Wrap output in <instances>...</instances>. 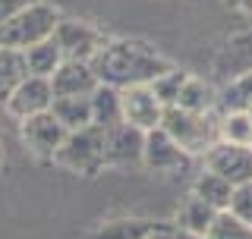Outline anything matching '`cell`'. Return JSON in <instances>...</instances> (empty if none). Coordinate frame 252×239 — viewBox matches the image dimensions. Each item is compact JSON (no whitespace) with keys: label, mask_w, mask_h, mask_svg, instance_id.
<instances>
[{"label":"cell","mask_w":252,"mask_h":239,"mask_svg":"<svg viewBox=\"0 0 252 239\" xmlns=\"http://www.w3.org/2000/svg\"><path fill=\"white\" fill-rule=\"evenodd\" d=\"M173 63L152 51L142 41H104L98 54L92 57V69L98 82L117 85V89H129V85H152L161 73H167Z\"/></svg>","instance_id":"6da1fadb"},{"label":"cell","mask_w":252,"mask_h":239,"mask_svg":"<svg viewBox=\"0 0 252 239\" xmlns=\"http://www.w3.org/2000/svg\"><path fill=\"white\" fill-rule=\"evenodd\" d=\"M161 129H167L192 157H202L220 139V110L195 114V110H186V107H167Z\"/></svg>","instance_id":"7a4b0ae2"},{"label":"cell","mask_w":252,"mask_h":239,"mask_svg":"<svg viewBox=\"0 0 252 239\" xmlns=\"http://www.w3.org/2000/svg\"><path fill=\"white\" fill-rule=\"evenodd\" d=\"M54 164H60L69 173H82V177H94L104 164V129L101 126H82L73 129L63 139V145L54 157Z\"/></svg>","instance_id":"3957f363"},{"label":"cell","mask_w":252,"mask_h":239,"mask_svg":"<svg viewBox=\"0 0 252 239\" xmlns=\"http://www.w3.org/2000/svg\"><path fill=\"white\" fill-rule=\"evenodd\" d=\"M63 16L54 10L44 0H35L32 6H26L22 13H16L13 19L0 22L3 26V47H13V51H26V47L44 41L57 31V22Z\"/></svg>","instance_id":"277c9868"},{"label":"cell","mask_w":252,"mask_h":239,"mask_svg":"<svg viewBox=\"0 0 252 239\" xmlns=\"http://www.w3.org/2000/svg\"><path fill=\"white\" fill-rule=\"evenodd\" d=\"M19 132H22L26 148L35 157H41V161H54L57 151H60V145H63V139L69 135V129L57 120L54 110H44V114L19 120Z\"/></svg>","instance_id":"5b68a950"},{"label":"cell","mask_w":252,"mask_h":239,"mask_svg":"<svg viewBox=\"0 0 252 239\" xmlns=\"http://www.w3.org/2000/svg\"><path fill=\"white\" fill-rule=\"evenodd\" d=\"M142 164L155 173H186L189 164H192V154H189L167 129L158 126V129L145 132V154H142Z\"/></svg>","instance_id":"8992f818"},{"label":"cell","mask_w":252,"mask_h":239,"mask_svg":"<svg viewBox=\"0 0 252 239\" xmlns=\"http://www.w3.org/2000/svg\"><path fill=\"white\" fill-rule=\"evenodd\" d=\"M54 85L47 76H26L22 82H16V89L6 94V110L16 120H26L35 114H44V110L54 107Z\"/></svg>","instance_id":"52a82bcc"},{"label":"cell","mask_w":252,"mask_h":239,"mask_svg":"<svg viewBox=\"0 0 252 239\" xmlns=\"http://www.w3.org/2000/svg\"><path fill=\"white\" fill-rule=\"evenodd\" d=\"M202 161H205L208 170L227 177L233 186L252 179V148H246V145H233V142L218 139L215 145L202 154Z\"/></svg>","instance_id":"ba28073f"},{"label":"cell","mask_w":252,"mask_h":239,"mask_svg":"<svg viewBox=\"0 0 252 239\" xmlns=\"http://www.w3.org/2000/svg\"><path fill=\"white\" fill-rule=\"evenodd\" d=\"M145 154V129L132 123H117L114 129H104V164L107 167H129L142 164Z\"/></svg>","instance_id":"9c48e42d"},{"label":"cell","mask_w":252,"mask_h":239,"mask_svg":"<svg viewBox=\"0 0 252 239\" xmlns=\"http://www.w3.org/2000/svg\"><path fill=\"white\" fill-rule=\"evenodd\" d=\"M54 38H57V44L63 47L66 60H92L94 54L104 47L101 31L94 26H89V22H79V19H60Z\"/></svg>","instance_id":"30bf717a"},{"label":"cell","mask_w":252,"mask_h":239,"mask_svg":"<svg viewBox=\"0 0 252 239\" xmlns=\"http://www.w3.org/2000/svg\"><path fill=\"white\" fill-rule=\"evenodd\" d=\"M123 91V120L139 129H158L164 120V107L161 98L152 91V85H129V89H120Z\"/></svg>","instance_id":"8fae6325"},{"label":"cell","mask_w":252,"mask_h":239,"mask_svg":"<svg viewBox=\"0 0 252 239\" xmlns=\"http://www.w3.org/2000/svg\"><path fill=\"white\" fill-rule=\"evenodd\" d=\"M54 94L63 98V94H92L98 89V76L92 69V60H63L60 69L51 76Z\"/></svg>","instance_id":"7c38bea8"},{"label":"cell","mask_w":252,"mask_h":239,"mask_svg":"<svg viewBox=\"0 0 252 239\" xmlns=\"http://www.w3.org/2000/svg\"><path fill=\"white\" fill-rule=\"evenodd\" d=\"M22 60H26L29 76H47L51 79L60 69V63L66 60V54H63V47L57 44V38L51 35V38H44V41L26 47V51H22Z\"/></svg>","instance_id":"4fadbf2b"},{"label":"cell","mask_w":252,"mask_h":239,"mask_svg":"<svg viewBox=\"0 0 252 239\" xmlns=\"http://www.w3.org/2000/svg\"><path fill=\"white\" fill-rule=\"evenodd\" d=\"M92 114L94 126H101V129H114L117 123H123V91L117 85L101 82L92 91Z\"/></svg>","instance_id":"5bb4252c"},{"label":"cell","mask_w":252,"mask_h":239,"mask_svg":"<svg viewBox=\"0 0 252 239\" xmlns=\"http://www.w3.org/2000/svg\"><path fill=\"white\" fill-rule=\"evenodd\" d=\"M218 104H220V91L215 85L205 82V79L189 76L183 82V89H180V98L173 107H186V110H195V114H211V110H218Z\"/></svg>","instance_id":"9a60e30c"},{"label":"cell","mask_w":252,"mask_h":239,"mask_svg":"<svg viewBox=\"0 0 252 239\" xmlns=\"http://www.w3.org/2000/svg\"><path fill=\"white\" fill-rule=\"evenodd\" d=\"M54 114L69 132L73 129H82V126H92L94 123V114H92V94H63V98H54Z\"/></svg>","instance_id":"2e32d148"},{"label":"cell","mask_w":252,"mask_h":239,"mask_svg":"<svg viewBox=\"0 0 252 239\" xmlns=\"http://www.w3.org/2000/svg\"><path fill=\"white\" fill-rule=\"evenodd\" d=\"M218 208H211L205 198L199 195H189L183 205H180L177 211V224L173 230H186V233H195V236H205V230L211 227V220H215Z\"/></svg>","instance_id":"e0dca14e"},{"label":"cell","mask_w":252,"mask_h":239,"mask_svg":"<svg viewBox=\"0 0 252 239\" xmlns=\"http://www.w3.org/2000/svg\"><path fill=\"white\" fill-rule=\"evenodd\" d=\"M192 195L205 198L211 208L224 211V208H230L233 182L227 179V177H220V173H215V170H208V167H205L199 177H195V182H192Z\"/></svg>","instance_id":"ac0fdd59"},{"label":"cell","mask_w":252,"mask_h":239,"mask_svg":"<svg viewBox=\"0 0 252 239\" xmlns=\"http://www.w3.org/2000/svg\"><path fill=\"white\" fill-rule=\"evenodd\" d=\"M218 69H224L230 79L249 73V69H252V35L230 38V44H227L224 54L218 57Z\"/></svg>","instance_id":"d6986e66"},{"label":"cell","mask_w":252,"mask_h":239,"mask_svg":"<svg viewBox=\"0 0 252 239\" xmlns=\"http://www.w3.org/2000/svg\"><path fill=\"white\" fill-rule=\"evenodd\" d=\"M158 224L152 220H136V217H120V220H107L98 230H92L85 239H145L148 233H155Z\"/></svg>","instance_id":"ffe728a7"},{"label":"cell","mask_w":252,"mask_h":239,"mask_svg":"<svg viewBox=\"0 0 252 239\" xmlns=\"http://www.w3.org/2000/svg\"><path fill=\"white\" fill-rule=\"evenodd\" d=\"M205 239H252V224L233 214L230 208H224L215 214L211 227L205 230Z\"/></svg>","instance_id":"44dd1931"},{"label":"cell","mask_w":252,"mask_h":239,"mask_svg":"<svg viewBox=\"0 0 252 239\" xmlns=\"http://www.w3.org/2000/svg\"><path fill=\"white\" fill-rule=\"evenodd\" d=\"M220 139L252 148V114L249 110H220Z\"/></svg>","instance_id":"7402d4cb"},{"label":"cell","mask_w":252,"mask_h":239,"mask_svg":"<svg viewBox=\"0 0 252 239\" xmlns=\"http://www.w3.org/2000/svg\"><path fill=\"white\" fill-rule=\"evenodd\" d=\"M29 76L26 60H22V51H13V47H0V101H6V94L16 89V82Z\"/></svg>","instance_id":"603a6c76"},{"label":"cell","mask_w":252,"mask_h":239,"mask_svg":"<svg viewBox=\"0 0 252 239\" xmlns=\"http://www.w3.org/2000/svg\"><path fill=\"white\" fill-rule=\"evenodd\" d=\"M249 107H252V69L224 85L218 110H249Z\"/></svg>","instance_id":"cb8c5ba5"},{"label":"cell","mask_w":252,"mask_h":239,"mask_svg":"<svg viewBox=\"0 0 252 239\" xmlns=\"http://www.w3.org/2000/svg\"><path fill=\"white\" fill-rule=\"evenodd\" d=\"M186 79H189V73H183V69H177V66H170L167 73H161V76L152 82V91L161 98L164 107H173V104H177V98H180V89H183Z\"/></svg>","instance_id":"d4e9b609"},{"label":"cell","mask_w":252,"mask_h":239,"mask_svg":"<svg viewBox=\"0 0 252 239\" xmlns=\"http://www.w3.org/2000/svg\"><path fill=\"white\" fill-rule=\"evenodd\" d=\"M230 211H233V214H240L243 220H249V224H252V179L240 182V186H233Z\"/></svg>","instance_id":"484cf974"},{"label":"cell","mask_w":252,"mask_h":239,"mask_svg":"<svg viewBox=\"0 0 252 239\" xmlns=\"http://www.w3.org/2000/svg\"><path fill=\"white\" fill-rule=\"evenodd\" d=\"M35 0H0V22H6V19H13L16 13H22L26 6H32Z\"/></svg>","instance_id":"4316f807"},{"label":"cell","mask_w":252,"mask_h":239,"mask_svg":"<svg viewBox=\"0 0 252 239\" xmlns=\"http://www.w3.org/2000/svg\"><path fill=\"white\" fill-rule=\"evenodd\" d=\"M227 6H233L236 13H246V16H252V0H227Z\"/></svg>","instance_id":"83f0119b"},{"label":"cell","mask_w":252,"mask_h":239,"mask_svg":"<svg viewBox=\"0 0 252 239\" xmlns=\"http://www.w3.org/2000/svg\"><path fill=\"white\" fill-rule=\"evenodd\" d=\"M145 239H173V230H167V227H158L155 233H148Z\"/></svg>","instance_id":"f1b7e54d"},{"label":"cell","mask_w":252,"mask_h":239,"mask_svg":"<svg viewBox=\"0 0 252 239\" xmlns=\"http://www.w3.org/2000/svg\"><path fill=\"white\" fill-rule=\"evenodd\" d=\"M173 239H205V236H195V233H186V230H173Z\"/></svg>","instance_id":"f546056e"},{"label":"cell","mask_w":252,"mask_h":239,"mask_svg":"<svg viewBox=\"0 0 252 239\" xmlns=\"http://www.w3.org/2000/svg\"><path fill=\"white\" fill-rule=\"evenodd\" d=\"M0 47H3V26H0Z\"/></svg>","instance_id":"4dcf8cb0"},{"label":"cell","mask_w":252,"mask_h":239,"mask_svg":"<svg viewBox=\"0 0 252 239\" xmlns=\"http://www.w3.org/2000/svg\"><path fill=\"white\" fill-rule=\"evenodd\" d=\"M249 114H252V107H249Z\"/></svg>","instance_id":"1f68e13d"},{"label":"cell","mask_w":252,"mask_h":239,"mask_svg":"<svg viewBox=\"0 0 252 239\" xmlns=\"http://www.w3.org/2000/svg\"><path fill=\"white\" fill-rule=\"evenodd\" d=\"M249 19H252V16H249Z\"/></svg>","instance_id":"d6a6232c"}]
</instances>
